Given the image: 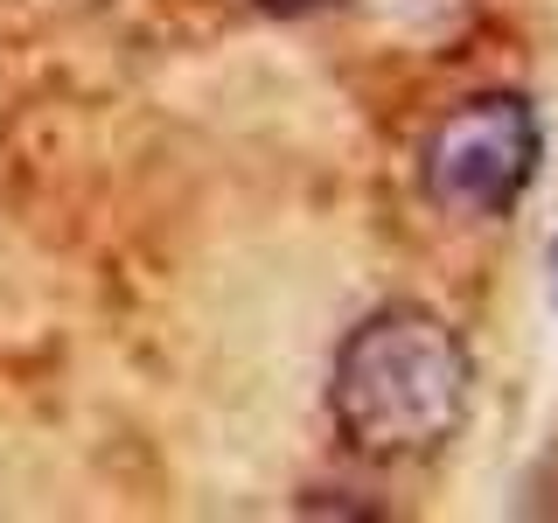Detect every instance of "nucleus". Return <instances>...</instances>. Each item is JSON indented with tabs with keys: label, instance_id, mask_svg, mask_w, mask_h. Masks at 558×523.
I'll return each mask as SVG.
<instances>
[{
	"label": "nucleus",
	"instance_id": "1",
	"mask_svg": "<svg viewBox=\"0 0 558 523\" xmlns=\"http://www.w3.org/2000/svg\"><path fill=\"white\" fill-rule=\"evenodd\" d=\"M336 433L371 461H426L468 418V349L426 307H384L349 328L328 377Z\"/></svg>",
	"mask_w": 558,
	"mask_h": 523
},
{
	"label": "nucleus",
	"instance_id": "2",
	"mask_svg": "<svg viewBox=\"0 0 558 523\" xmlns=\"http://www.w3.org/2000/svg\"><path fill=\"white\" fill-rule=\"evenodd\" d=\"M537 161H545L537 112L517 92H482V98L447 105L426 126L418 182H426V203L447 209L453 223H496L531 188Z\"/></svg>",
	"mask_w": 558,
	"mask_h": 523
},
{
	"label": "nucleus",
	"instance_id": "3",
	"mask_svg": "<svg viewBox=\"0 0 558 523\" xmlns=\"http://www.w3.org/2000/svg\"><path fill=\"white\" fill-rule=\"evenodd\" d=\"M258 8H272V14H307V8H328V0H258Z\"/></svg>",
	"mask_w": 558,
	"mask_h": 523
},
{
	"label": "nucleus",
	"instance_id": "4",
	"mask_svg": "<svg viewBox=\"0 0 558 523\" xmlns=\"http://www.w3.org/2000/svg\"><path fill=\"white\" fill-rule=\"evenodd\" d=\"M551 301H558V238H551Z\"/></svg>",
	"mask_w": 558,
	"mask_h": 523
}]
</instances>
